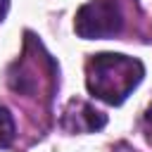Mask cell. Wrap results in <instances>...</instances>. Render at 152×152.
Masks as SVG:
<instances>
[{
  "label": "cell",
  "mask_w": 152,
  "mask_h": 152,
  "mask_svg": "<svg viewBox=\"0 0 152 152\" xmlns=\"http://www.w3.org/2000/svg\"><path fill=\"white\" fill-rule=\"evenodd\" d=\"M145 119H147V124H152V104L147 107V114H145Z\"/></svg>",
  "instance_id": "obj_6"
},
{
  "label": "cell",
  "mask_w": 152,
  "mask_h": 152,
  "mask_svg": "<svg viewBox=\"0 0 152 152\" xmlns=\"http://www.w3.org/2000/svg\"><path fill=\"white\" fill-rule=\"evenodd\" d=\"M14 131H17L14 116H12L10 109L0 102V150H5V147L12 145V140H14V135H17Z\"/></svg>",
  "instance_id": "obj_4"
},
{
  "label": "cell",
  "mask_w": 152,
  "mask_h": 152,
  "mask_svg": "<svg viewBox=\"0 0 152 152\" xmlns=\"http://www.w3.org/2000/svg\"><path fill=\"white\" fill-rule=\"evenodd\" d=\"M7 10H10V0H0V21L7 17Z\"/></svg>",
  "instance_id": "obj_5"
},
{
  "label": "cell",
  "mask_w": 152,
  "mask_h": 152,
  "mask_svg": "<svg viewBox=\"0 0 152 152\" xmlns=\"http://www.w3.org/2000/svg\"><path fill=\"white\" fill-rule=\"evenodd\" d=\"M142 74L145 66L140 59L119 52L93 55L86 64V83L90 95H95L107 104H121L142 81Z\"/></svg>",
  "instance_id": "obj_1"
},
{
  "label": "cell",
  "mask_w": 152,
  "mask_h": 152,
  "mask_svg": "<svg viewBox=\"0 0 152 152\" xmlns=\"http://www.w3.org/2000/svg\"><path fill=\"white\" fill-rule=\"evenodd\" d=\"M124 28L121 7L114 0H90L86 2L74 19V31L86 40L114 38Z\"/></svg>",
  "instance_id": "obj_2"
},
{
  "label": "cell",
  "mask_w": 152,
  "mask_h": 152,
  "mask_svg": "<svg viewBox=\"0 0 152 152\" xmlns=\"http://www.w3.org/2000/svg\"><path fill=\"white\" fill-rule=\"evenodd\" d=\"M59 124L66 133H95V131L104 128L107 116L83 100H69V104L62 112Z\"/></svg>",
  "instance_id": "obj_3"
}]
</instances>
